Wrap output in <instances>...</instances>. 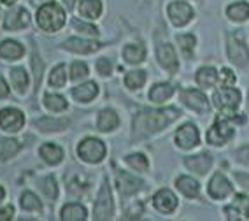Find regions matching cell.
<instances>
[{
	"instance_id": "obj_25",
	"label": "cell",
	"mask_w": 249,
	"mask_h": 221,
	"mask_svg": "<svg viewBox=\"0 0 249 221\" xmlns=\"http://www.w3.org/2000/svg\"><path fill=\"white\" fill-rule=\"evenodd\" d=\"M79 13L89 19H97L102 14V2L100 0H81Z\"/></svg>"
},
{
	"instance_id": "obj_22",
	"label": "cell",
	"mask_w": 249,
	"mask_h": 221,
	"mask_svg": "<svg viewBox=\"0 0 249 221\" xmlns=\"http://www.w3.org/2000/svg\"><path fill=\"white\" fill-rule=\"evenodd\" d=\"M23 53H25V49L16 40H4L0 44V56L7 58V60H18L23 56Z\"/></svg>"
},
{
	"instance_id": "obj_6",
	"label": "cell",
	"mask_w": 249,
	"mask_h": 221,
	"mask_svg": "<svg viewBox=\"0 0 249 221\" xmlns=\"http://www.w3.org/2000/svg\"><path fill=\"white\" fill-rule=\"evenodd\" d=\"M233 137V129L230 127L228 120H218L207 132V141L213 146H223Z\"/></svg>"
},
{
	"instance_id": "obj_13",
	"label": "cell",
	"mask_w": 249,
	"mask_h": 221,
	"mask_svg": "<svg viewBox=\"0 0 249 221\" xmlns=\"http://www.w3.org/2000/svg\"><path fill=\"white\" fill-rule=\"evenodd\" d=\"M231 193V184L223 174H214L209 183V195L213 199H225Z\"/></svg>"
},
{
	"instance_id": "obj_18",
	"label": "cell",
	"mask_w": 249,
	"mask_h": 221,
	"mask_svg": "<svg viewBox=\"0 0 249 221\" xmlns=\"http://www.w3.org/2000/svg\"><path fill=\"white\" fill-rule=\"evenodd\" d=\"M63 48L69 49V51H72V53H93L95 49H98V44L97 42H91V40H83V39H69L65 44H63Z\"/></svg>"
},
{
	"instance_id": "obj_35",
	"label": "cell",
	"mask_w": 249,
	"mask_h": 221,
	"mask_svg": "<svg viewBox=\"0 0 249 221\" xmlns=\"http://www.w3.org/2000/svg\"><path fill=\"white\" fill-rule=\"evenodd\" d=\"M21 207L27 211H40V202L32 191H25L21 195Z\"/></svg>"
},
{
	"instance_id": "obj_28",
	"label": "cell",
	"mask_w": 249,
	"mask_h": 221,
	"mask_svg": "<svg viewBox=\"0 0 249 221\" xmlns=\"http://www.w3.org/2000/svg\"><path fill=\"white\" fill-rule=\"evenodd\" d=\"M218 81V72L213 67H202L200 71L196 72V83L200 84L202 88H213Z\"/></svg>"
},
{
	"instance_id": "obj_50",
	"label": "cell",
	"mask_w": 249,
	"mask_h": 221,
	"mask_svg": "<svg viewBox=\"0 0 249 221\" xmlns=\"http://www.w3.org/2000/svg\"><path fill=\"white\" fill-rule=\"evenodd\" d=\"M63 2H65V5H67L69 9H72V7H74V4H76V0H63Z\"/></svg>"
},
{
	"instance_id": "obj_8",
	"label": "cell",
	"mask_w": 249,
	"mask_h": 221,
	"mask_svg": "<svg viewBox=\"0 0 249 221\" xmlns=\"http://www.w3.org/2000/svg\"><path fill=\"white\" fill-rule=\"evenodd\" d=\"M198 142H200V135H198L196 127L192 123L182 125L176 133V144L181 149H192V147L198 146Z\"/></svg>"
},
{
	"instance_id": "obj_45",
	"label": "cell",
	"mask_w": 249,
	"mask_h": 221,
	"mask_svg": "<svg viewBox=\"0 0 249 221\" xmlns=\"http://www.w3.org/2000/svg\"><path fill=\"white\" fill-rule=\"evenodd\" d=\"M235 156H237V160H239L240 164L249 165V144H248V146H244V147H240V149L235 153Z\"/></svg>"
},
{
	"instance_id": "obj_40",
	"label": "cell",
	"mask_w": 249,
	"mask_h": 221,
	"mask_svg": "<svg viewBox=\"0 0 249 221\" xmlns=\"http://www.w3.org/2000/svg\"><path fill=\"white\" fill-rule=\"evenodd\" d=\"M88 75V67H86L85 62H76L72 63V72H71V77L74 81L77 79H83V77H86Z\"/></svg>"
},
{
	"instance_id": "obj_37",
	"label": "cell",
	"mask_w": 249,
	"mask_h": 221,
	"mask_svg": "<svg viewBox=\"0 0 249 221\" xmlns=\"http://www.w3.org/2000/svg\"><path fill=\"white\" fill-rule=\"evenodd\" d=\"M126 164H128L132 168H135V170H146L147 165H149L147 164V158L144 155H141V153L126 156Z\"/></svg>"
},
{
	"instance_id": "obj_54",
	"label": "cell",
	"mask_w": 249,
	"mask_h": 221,
	"mask_svg": "<svg viewBox=\"0 0 249 221\" xmlns=\"http://www.w3.org/2000/svg\"><path fill=\"white\" fill-rule=\"evenodd\" d=\"M246 220H249V212H248V214H246Z\"/></svg>"
},
{
	"instance_id": "obj_14",
	"label": "cell",
	"mask_w": 249,
	"mask_h": 221,
	"mask_svg": "<svg viewBox=\"0 0 249 221\" xmlns=\"http://www.w3.org/2000/svg\"><path fill=\"white\" fill-rule=\"evenodd\" d=\"M184 165L195 174H205L211 168V165H213V158H211V155H207V153H202V155L184 158Z\"/></svg>"
},
{
	"instance_id": "obj_1",
	"label": "cell",
	"mask_w": 249,
	"mask_h": 221,
	"mask_svg": "<svg viewBox=\"0 0 249 221\" xmlns=\"http://www.w3.org/2000/svg\"><path fill=\"white\" fill-rule=\"evenodd\" d=\"M178 109L167 107V109H156V110H141L134 118V137L135 139H146L153 133L160 132L161 129L169 127L176 118H178Z\"/></svg>"
},
{
	"instance_id": "obj_34",
	"label": "cell",
	"mask_w": 249,
	"mask_h": 221,
	"mask_svg": "<svg viewBox=\"0 0 249 221\" xmlns=\"http://www.w3.org/2000/svg\"><path fill=\"white\" fill-rule=\"evenodd\" d=\"M144 83H146V72H142V71L128 72L126 77H124V84L132 90H139Z\"/></svg>"
},
{
	"instance_id": "obj_19",
	"label": "cell",
	"mask_w": 249,
	"mask_h": 221,
	"mask_svg": "<svg viewBox=\"0 0 249 221\" xmlns=\"http://www.w3.org/2000/svg\"><path fill=\"white\" fill-rule=\"evenodd\" d=\"M97 125L102 132H111V130L118 129V125H120V118H118V114H116L112 109H106L98 114V123Z\"/></svg>"
},
{
	"instance_id": "obj_17",
	"label": "cell",
	"mask_w": 249,
	"mask_h": 221,
	"mask_svg": "<svg viewBox=\"0 0 249 221\" xmlns=\"http://www.w3.org/2000/svg\"><path fill=\"white\" fill-rule=\"evenodd\" d=\"M158 60H160L161 67L167 69V71L174 72L178 69V56H176V51L170 44H160L158 48Z\"/></svg>"
},
{
	"instance_id": "obj_11",
	"label": "cell",
	"mask_w": 249,
	"mask_h": 221,
	"mask_svg": "<svg viewBox=\"0 0 249 221\" xmlns=\"http://www.w3.org/2000/svg\"><path fill=\"white\" fill-rule=\"evenodd\" d=\"M181 97H182V102H184L190 109L196 110V112H207V110H209L207 98H205L204 93L198 92V90H184Z\"/></svg>"
},
{
	"instance_id": "obj_48",
	"label": "cell",
	"mask_w": 249,
	"mask_h": 221,
	"mask_svg": "<svg viewBox=\"0 0 249 221\" xmlns=\"http://www.w3.org/2000/svg\"><path fill=\"white\" fill-rule=\"evenodd\" d=\"M235 177H237V181H239L240 184H242V186H244V188H248V190H249V176H246V174L237 172V174H235Z\"/></svg>"
},
{
	"instance_id": "obj_51",
	"label": "cell",
	"mask_w": 249,
	"mask_h": 221,
	"mask_svg": "<svg viewBox=\"0 0 249 221\" xmlns=\"http://www.w3.org/2000/svg\"><path fill=\"white\" fill-rule=\"evenodd\" d=\"M0 2H2L4 5H13L14 2H16V0H0Z\"/></svg>"
},
{
	"instance_id": "obj_27",
	"label": "cell",
	"mask_w": 249,
	"mask_h": 221,
	"mask_svg": "<svg viewBox=\"0 0 249 221\" xmlns=\"http://www.w3.org/2000/svg\"><path fill=\"white\" fill-rule=\"evenodd\" d=\"M176 184H178L179 191H181L182 195H186V197H190V199H193V197H196L198 195V191H200V188H198V183L193 179V177L190 176H181L176 181Z\"/></svg>"
},
{
	"instance_id": "obj_16",
	"label": "cell",
	"mask_w": 249,
	"mask_h": 221,
	"mask_svg": "<svg viewBox=\"0 0 249 221\" xmlns=\"http://www.w3.org/2000/svg\"><path fill=\"white\" fill-rule=\"evenodd\" d=\"M28 23H30V14H28V11L16 9L11 14H7L4 27L7 28V30H19V28L27 27Z\"/></svg>"
},
{
	"instance_id": "obj_29",
	"label": "cell",
	"mask_w": 249,
	"mask_h": 221,
	"mask_svg": "<svg viewBox=\"0 0 249 221\" xmlns=\"http://www.w3.org/2000/svg\"><path fill=\"white\" fill-rule=\"evenodd\" d=\"M172 93H174V88L170 84H167V83L155 84L151 88V92H149V100L160 104V102L169 100V98L172 97Z\"/></svg>"
},
{
	"instance_id": "obj_38",
	"label": "cell",
	"mask_w": 249,
	"mask_h": 221,
	"mask_svg": "<svg viewBox=\"0 0 249 221\" xmlns=\"http://www.w3.org/2000/svg\"><path fill=\"white\" fill-rule=\"evenodd\" d=\"M195 36H192V34H186V36H179L178 37V44L181 46L182 53L184 55H190L193 51V48H195Z\"/></svg>"
},
{
	"instance_id": "obj_5",
	"label": "cell",
	"mask_w": 249,
	"mask_h": 221,
	"mask_svg": "<svg viewBox=\"0 0 249 221\" xmlns=\"http://www.w3.org/2000/svg\"><path fill=\"white\" fill-rule=\"evenodd\" d=\"M112 212H114V205H112L111 190H109L107 181H104L100 193H98L97 203H95L93 218L95 220H109V218H112Z\"/></svg>"
},
{
	"instance_id": "obj_55",
	"label": "cell",
	"mask_w": 249,
	"mask_h": 221,
	"mask_svg": "<svg viewBox=\"0 0 249 221\" xmlns=\"http://www.w3.org/2000/svg\"><path fill=\"white\" fill-rule=\"evenodd\" d=\"M248 102H249V95H248Z\"/></svg>"
},
{
	"instance_id": "obj_36",
	"label": "cell",
	"mask_w": 249,
	"mask_h": 221,
	"mask_svg": "<svg viewBox=\"0 0 249 221\" xmlns=\"http://www.w3.org/2000/svg\"><path fill=\"white\" fill-rule=\"evenodd\" d=\"M65 83H67V77H65V65H58L56 69L51 72V75H49V84L60 88V86H63Z\"/></svg>"
},
{
	"instance_id": "obj_7",
	"label": "cell",
	"mask_w": 249,
	"mask_h": 221,
	"mask_svg": "<svg viewBox=\"0 0 249 221\" xmlns=\"http://www.w3.org/2000/svg\"><path fill=\"white\" fill-rule=\"evenodd\" d=\"M214 106L219 110H235L240 106V92L239 90H219L214 93Z\"/></svg>"
},
{
	"instance_id": "obj_10",
	"label": "cell",
	"mask_w": 249,
	"mask_h": 221,
	"mask_svg": "<svg viewBox=\"0 0 249 221\" xmlns=\"http://www.w3.org/2000/svg\"><path fill=\"white\" fill-rule=\"evenodd\" d=\"M25 123L23 112L18 109H2L0 110V127L7 132H19Z\"/></svg>"
},
{
	"instance_id": "obj_53",
	"label": "cell",
	"mask_w": 249,
	"mask_h": 221,
	"mask_svg": "<svg viewBox=\"0 0 249 221\" xmlns=\"http://www.w3.org/2000/svg\"><path fill=\"white\" fill-rule=\"evenodd\" d=\"M32 2H34V4H39V2H40V0H32Z\"/></svg>"
},
{
	"instance_id": "obj_26",
	"label": "cell",
	"mask_w": 249,
	"mask_h": 221,
	"mask_svg": "<svg viewBox=\"0 0 249 221\" xmlns=\"http://www.w3.org/2000/svg\"><path fill=\"white\" fill-rule=\"evenodd\" d=\"M123 58L132 65H137L146 58V49L142 48V44H128L123 49Z\"/></svg>"
},
{
	"instance_id": "obj_9",
	"label": "cell",
	"mask_w": 249,
	"mask_h": 221,
	"mask_svg": "<svg viewBox=\"0 0 249 221\" xmlns=\"http://www.w3.org/2000/svg\"><path fill=\"white\" fill-rule=\"evenodd\" d=\"M169 18L176 27H184L193 18L192 5H188L186 2H172L169 5Z\"/></svg>"
},
{
	"instance_id": "obj_46",
	"label": "cell",
	"mask_w": 249,
	"mask_h": 221,
	"mask_svg": "<svg viewBox=\"0 0 249 221\" xmlns=\"http://www.w3.org/2000/svg\"><path fill=\"white\" fill-rule=\"evenodd\" d=\"M141 214H142V205H141V203H137V207L134 205L132 209H128L124 216L128 218V220H134V218H141Z\"/></svg>"
},
{
	"instance_id": "obj_15",
	"label": "cell",
	"mask_w": 249,
	"mask_h": 221,
	"mask_svg": "<svg viewBox=\"0 0 249 221\" xmlns=\"http://www.w3.org/2000/svg\"><path fill=\"white\" fill-rule=\"evenodd\" d=\"M141 186H142V181L139 177L132 176L128 172L118 174V188L123 195H134L135 191H139Z\"/></svg>"
},
{
	"instance_id": "obj_43",
	"label": "cell",
	"mask_w": 249,
	"mask_h": 221,
	"mask_svg": "<svg viewBox=\"0 0 249 221\" xmlns=\"http://www.w3.org/2000/svg\"><path fill=\"white\" fill-rule=\"evenodd\" d=\"M97 71H98V74L104 75V77L111 75V72H112L111 60H107V58H100V60L97 62Z\"/></svg>"
},
{
	"instance_id": "obj_33",
	"label": "cell",
	"mask_w": 249,
	"mask_h": 221,
	"mask_svg": "<svg viewBox=\"0 0 249 221\" xmlns=\"http://www.w3.org/2000/svg\"><path fill=\"white\" fill-rule=\"evenodd\" d=\"M11 79H13L14 88L19 93H25V90L28 88V75L23 69H13L11 72Z\"/></svg>"
},
{
	"instance_id": "obj_52",
	"label": "cell",
	"mask_w": 249,
	"mask_h": 221,
	"mask_svg": "<svg viewBox=\"0 0 249 221\" xmlns=\"http://www.w3.org/2000/svg\"><path fill=\"white\" fill-rule=\"evenodd\" d=\"M4 197H5V191H4V188H2V186H0V202H2V200H4Z\"/></svg>"
},
{
	"instance_id": "obj_41",
	"label": "cell",
	"mask_w": 249,
	"mask_h": 221,
	"mask_svg": "<svg viewBox=\"0 0 249 221\" xmlns=\"http://www.w3.org/2000/svg\"><path fill=\"white\" fill-rule=\"evenodd\" d=\"M233 207L239 211L240 216H244L249 212V199L244 197V195H237L235 197V202H233Z\"/></svg>"
},
{
	"instance_id": "obj_49",
	"label": "cell",
	"mask_w": 249,
	"mask_h": 221,
	"mask_svg": "<svg viewBox=\"0 0 249 221\" xmlns=\"http://www.w3.org/2000/svg\"><path fill=\"white\" fill-rule=\"evenodd\" d=\"M9 95V88H7V84H5V81L2 79V75H0V97L4 98Z\"/></svg>"
},
{
	"instance_id": "obj_32",
	"label": "cell",
	"mask_w": 249,
	"mask_h": 221,
	"mask_svg": "<svg viewBox=\"0 0 249 221\" xmlns=\"http://www.w3.org/2000/svg\"><path fill=\"white\" fill-rule=\"evenodd\" d=\"M44 106L48 107L49 110H54V112H62V110L67 109V100L60 95H51L48 93L44 97Z\"/></svg>"
},
{
	"instance_id": "obj_31",
	"label": "cell",
	"mask_w": 249,
	"mask_h": 221,
	"mask_svg": "<svg viewBox=\"0 0 249 221\" xmlns=\"http://www.w3.org/2000/svg\"><path fill=\"white\" fill-rule=\"evenodd\" d=\"M19 151V144L13 139H2L0 141V160H9L13 158Z\"/></svg>"
},
{
	"instance_id": "obj_39",
	"label": "cell",
	"mask_w": 249,
	"mask_h": 221,
	"mask_svg": "<svg viewBox=\"0 0 249 221\" xmlns=\"http://www.w3.org/2000/svg\"><path fill=\"white\" fill-rule=\"evenodd\" d=\"M42 190H44L48 199H56L58 190H56V181H54L53 176H48L44 181H42Z\"/></svg>"
},
{
	"instance_id": "obj_44",
	"label": "cell",
	"mask_w": 249,
	"mask_h": 221,
	"mask_svg": "<svg viewBox=\"0 0 249 221\" xmlns=\"http://www.w3.org/2000/svg\"><path fill=\"white\" fill-rule=\"evenodd\" d=\"M219 79H221V83L225 84V86H231V84L235 83V74H233L230 69H223Z\"/></svg>"
},
{
	"instance_id": "obj_47",
	"label": "cell",
	"mask_w": 249,
	"mask_h": 221,
	"mask_svg": "<svg viewBox=\"0 0 249 221\" xmlns=\"http://www.w3.org/2000/svg\"><path fill=\"white\" fill-rule=\"evenodd\" d=\"M14 214V209L11 207V205H7V207L0 209V221H5V220H11Z\"/></svg>"
},
{
	"instance_id": "obj_2",
	"label": "cell",
	"mask_w": 249,
	"mask_h": 221,
	"mask_svg": "<svg viewBox=\"0 0 249 221\" xmlns=\"http://www.w3.org/2000/svg\"><path fill=\"white\" fill-rule=\"evenodd\" d=\"M37 23L46 32H56L65 23V11L54 2H48L37 13Z\"/></svg>"
},
{
	"instance_id": "obj_20",
	"label": "cell",
	"mask_w": 249,
	"mask_h": 221,
	"mask_svg": "<svg viewBox=\"0 0 249 221\" xmlns=\"http://www.w3.org/2000/svg\"><path fill=\"white\" fill-rule=\"evenodd\" d=\"M42 160H46V164L49 165H56L62 162L63 158V149L56 144H44V146L39 149Z\"/></svg>"
},
{
	"instance_id": "obj_21",
	"label": "cell",
	"mask_w": 249,
	"mask_h": 221,
	"mask_svg": "<svg viewBox=\"0 0 249 221\" xmlns=\"http://www.w3.org/2000/svg\"><path fill=\"white\" fill-rule=\"evenodd\" d=\"M69 125V120H58V118H40L36 121V127L40 132L49 133V132H60Z\"/></svg>"
},
{
	"instance_id": "obj_42",
	"label": "cell",
	"mask_w": 249,
	"mask_h": 221,
	"mask_svg": "<svg viewBox=\"0 0 249 221\" xmlns=\"http://www.w3.org/2000/svg\"><path fill=\"white\" fill-rule=\"evenodd\" d=\"M72 27L76 28V30L83 32V34H88V36H98V30L93 27V25H86V23L74 19V21H72Z\"/></svg>"
},
{
	"instance_id": "obj_12",
	"label": "cell",
	"mask_w": 249,
	"mask_h": 221,
	"mask_svg": "<svg viewBox=\"0 0 249 221\" xmlns=\"http://www.w3.org/2000/svg\"><path fill=\"white\" fill-rule=\"evenodd\" d=\"M153 203H155V207L160 212L170 214V212H174L176 207H178V199H176V195H174L170 190H160L155 195Z\"/></svg>"
},
{
	"instance_id": "obj_3",
	"label": "cell",
	"mask_w": 249,
	"mask_h": 221,
	"mask_svg": "<svg viewBox=\"0 0 249 221\" xmlns=\"http://www.w3.org/2000/svg\"><path fill=\"white\" fill-rule=\"evenodd\" d=\"M227 51L230 60L235 65L242 67L249 62V51H248V44H246V39L242 36V32H233L230 34L227 39Z\"/></svg>"
},
{
	"instance_id": "obj_4",
	"label": "cell",
	"mask_w": 249,
	"mask_h": 221,
	"mask_svg": "<svg viewBox=\"0 0 249 221\" xmlns=\"http://www.w3.org/2000/svg\"><path fill=\"white\" fill-rule=\"evenodd\" d=\"M106 153H107V149H106V146H104V142L93 137L85 139V141L77 146V155H79V158L88 162V164H98V162H102Z\"/></svg>"
},
{
	"instance_id": "obj_24",
	"label": "cell",
	"mask_w": 249,
	"mask_h": 221,
	"mask_svg": "<svg viewBox=\"0 0 249 221\" xmlns=\"http://www.w3.org/2000/svg\"><path fill=\"white\" fill-rule=\"evenodd\" d=\"M88 212L79 203H69L62 209V220L63 221H83L86 220Z\"/></svg>"
},
{
	"instance_id": "obj_23",
	"label": "cell",
	"mask_w": 249,
	"mask_h": 221,
	"mask_svg": "<svg viewBox=\"0 0 249 221\" xmlns=\"http://www.w3.org/2000/svg\"><path fill=\"white\" fill-rule=\"evenodd\" d=\"M97 93H98V86L95 83H85V84H81V86H77V88L72 90L74 98L79 100V102L93 100V98L97 97Z\"/></svg>"
},
{
	"instance_id": "obj_30",
	"label": "cell",
	"mask_w": 249,
	"mask_h": 221,
	"mask_svg": "<svg viewBox=\"0 0 249 221\" xmlns=\"http://www.w3.org/2000/svg\"><path fill=\"white\" fill-rule=\"evenodd\" d=\"M227 14L231 21H246L249 18V5L246 2L231 4L227 9Z\"/></svg>"
}]
</instances>
